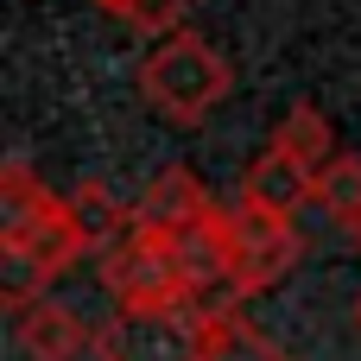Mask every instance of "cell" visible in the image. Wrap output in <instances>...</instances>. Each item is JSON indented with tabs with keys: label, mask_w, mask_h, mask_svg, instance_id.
<instances>
[{
	"label": "cell",
	"mask_w": 361,
	"mask_h": 361,
	"mask_svg": "<svg viewBox=\"0 0 361 361\" xmlns=\"http://www.w3.org/2000/svg\"><path fill=\"white\" fill-rule=\"evenodd\" d=\"M0 305L6 317L51 298V279L70 273L89 247L70 197H51V184H38V171L13 152L0 159Z\"/></svg>",
	"instance_id": "6da1fadb"
},
{
	"label": "cell",
	"mask_w": 361,
	"mask_h": 361,
	"mask_svg": "<svg viewBox=\"0 0 361 361\" xmlns=\"http://www.w3.org/2000/svg\"><path fill=\"white\" fill-rule=\"evenodd\" d=\"M140 95L178 127H197L235 95V63L203 38V32H171L140 57Z\"/></svg>",
	"instance_id": "7a4b0ae2"
},
{
	"label": "cell",
	"mask_w": 361,
	"mask_h": 361,
	"mask_svg": "<svg viewBox=\"0 0 361 361\" xmlns=\"http://www.w3.org/2000/svg\"><path fill=\"white\" fill-rule=\"evenodd\" d=\"M102 286H108L114 311H197V292L178 267V241H165L152 228H127L102 254Z\"/></svg>",
	"instance_id": "3957f363"
},
{
	"label": "cell",
	"mask_w": 361,
	"mask_h": 361,
	"mask_svg": "<svg viewBox=\"0 0 361 361\" xmlns=\"http://www.w3.org/2000/svg\"><path fill=\"white\" fill-rule=\"evenodd\" d=\"M305 254V235L292 216H267V209H247L235 203V247H228V292H222V311H235L241 298H260L273 292Z\"/></svg>",
	"instance_id": "277c9868"
},
{
	"label": "cell",
	"mask_w": 361,
	"mask_h": 361,
	"mask_svg": "<svg viewBox=\"0 0 361 361\" xmlns=\"http://www.w3.org/2000/svg\"><path fill=\"white\" fill-rule=\"evenodd\" d=\"M209 311H114L95 330V361H203Z\"/></svg>",
	"instance_id": "5b68a950"
},
{
	"label": "cell",
	"mask_w": 361,
	"mask_h": 361,
	"mask_svg": "<svg viewBox=\"0 0 361 361\" xmlns=\"http://www.w3.org/2000/svg\"><path fill=\"white\" fill-rule=\"evenodd\" d=\"M216 209H222V203L203 190V178H197L190 165H165V171L140 190V203H133V228H152V235L178 241V235H190V228H203Z\"/></svg>",
	"instance_id": "8992f818"
},
{
	"label": "cell",
	"mask_w": 361,
	"mask_h": 361,
	"mask_svg": "<svg viewBox=\"0 0 361 361\" xmlns=\"http://www.w3.org/2000/svg\"><path fill=\"white\" fill-rule=\"evenodd\" d=\"M13 343L25 361H76L95 355V324H82L63 298H38V305L13 311Z\"/></svg>",
	"instance_id": "52a82bcc"
},
{
	"label": "cell",
	"mask_w": 361,
	"mask_h": 361,
	"mask_svg": "<svg viewBox=\"0 0 361 361\" xmlns=\"http://www.w3.org/2000/svg\"><path fill=\"white\" fill-rule=\"evenodd\" d=\"M235 203H247V209H267V216H298L305 203H311V171L298 165V159H286L279 146H267L247 171H241V190H235Z\"/></svg>",
	"instance_id": "ba28073f"
},
{
	"label": "cell",
	"mask_w": 361,
	"mask_h": 361,
	"mask_svg": "<svg viewBox=\"0 0 361 361\" xmlns=\"http://www.w3.org/2000/svg\"><path fill=\"white\" fill-rule=\"evenodd\" d=\"M273 146H279L286 159H298L311 178H317V171H324V165L343 152V146H336V127H330V114H324V108H311V102H292V108L279 114V127H273Z\"/></svg>",
	"instance_id": "9c48e42d"
},
{
	"label": "cell",
	"mask_w": 361,
	"mask_h": 361,
	"mask_svg": "<svg viewBox=\"0 0 361 361\" xmlns=\"http://www.w3.org/2000/svg\"><path fill=\"white\" fill-rule=\"evenodd\" d=\"M70 209H76V222H82V235H89V247H95V260L133 228V203H121L108 184H76L70 190Z\"/></svg>",
	"instance_id": "30bf717a"
},
{
	"label": "cell",
	"mask_w": 361,
	"mask_h": 361,
	"mask_svg": "<svg viewBox=\"0 0 361 361\" xmlns=\"http://www.w3.org/2000/svg\"><path fill=\"white\" fill-rule=\"evenodd\" d=\"M311 203L336 222V228H349L361 216V152H336L317 178H311Z\"/></svg>",
	"instance_id": "8fae6325"
},
{
	"label": "cell",
	"mask_w": 361,
	"mask_h": 361,
	"mask_svg": "<svg viewBox=\"0 0 361 361\" xmlns=\"http://www.w3.org/2000/svg\"><path fill=\"white\" fill-rule=\"evenodd\" d=\"M203 361H292L267 330H254L247 317H235V311H222V317H209V349Z\"/></svg>",
	"instance_id": "7c38bea8"
},
{
	"label": "cell",
	"mask_w": 361,
	"mask_h": 361,
	"mask_svg": "<svg viewBox=\"0 0 361 361\" xmlns=\"http://www.w3.org/2000/svg\"><path fill=\"white\" fill-rule=\"evenodd\" d=\"M343 241H349V254H361V216L349 222V228H343Z\"/></svg>",
	"instance_id": "4fadbf2b"
},
{
	"label": "cell",
	"mask_w": 361,
	"mask_h": 361,
	"mask_svg": "<svg viewBox=\"0 0 361 361\" xmlns=\"http://www.w3.org/2000/svg\"><path fill=\"white\" fill-rule=\"evenodd\" d=\"M355 330H361V298H355Z\"/></svg>",
	"instance_id": "5bb4252c"
}]
</instances>
